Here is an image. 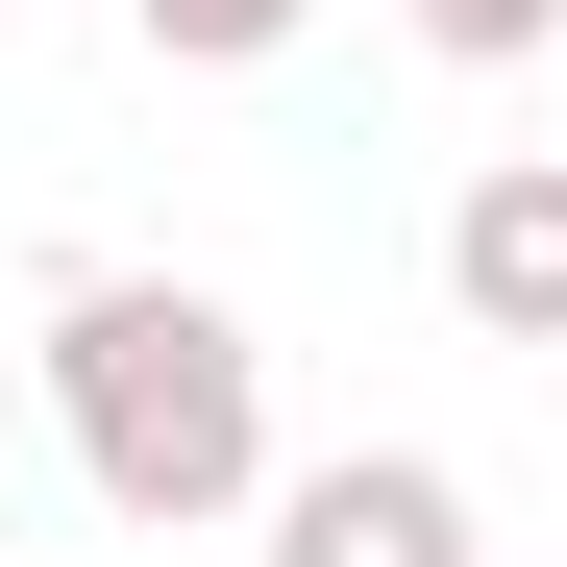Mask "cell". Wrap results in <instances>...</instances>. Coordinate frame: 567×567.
<instances>
[{"mask_svg": "<svg viewBox=\"0 0 567 567\" xmlns=\"http://www.w3.org/2000/svg\"><path fill=\"white\" fill-rule=\"evenodd\" d=\"M543 25H567V0H420V50H468V74H518Z\"/></svg>", "mask_w": 567, "mask_h": 567, "instance_id": "cell-5", "label": "cell"}, {"mask_svg": "<svg viewBox=\"0 0 567 567\" xmlns=\"http://www.w3.org/2000/svg\"><path fill=\"white\" fill-rule=\"evenodd\" d=\"M271 567H494V543L444 444H346V468H271Z\"/></svg>", "mask_w": 567, "mask_h": 567, "instance_id": "cell-2", "label": "cell"}, {"mask_svg": "<svg viewBox=\"0 0 567 567\" xmlns=\"http://www.w3.org/2000/svg\"><path fill=\"white\" fill-rule=\"evenodd\" d=\"M50 420L100 468V518H148V543L271 494V346L198 271H50Z\"/></svg>", "mask_w": 567, "mask_h": 567, "instance_id": "cell-1", "label": "cell"}, {"mask_svg": "<svg viewBox=\"0 0 567 567\" xmlns=\"http://www.w3.org/2000/svg\"><path fill=\"white\" fill-rule=\"evenodd\" d=\"M0 444H25V395H0Z\"/></svg>", "mask_w": 567, "mask_h": 567, "instance_id": "cell-6", "label": "cell"}, {"mask_svg": "<svg viewBox=\"0 0 567 567\" xmlns=\"http://www.w3.org/2000/svg\"><path fill=\"white\" fill-rule=\"evenodd\" d=\"M124 25H148L173 74H247V50H297V25H321V0H124Z\"/></svg>", "mask_w": 567, "mask_h": 567, "instance_id": "cell-4", "label": "cell"}, {"mask_svg": "<svg viewBox=\"0 0 567 567\" xmlns=\"http://www.w3.org/2000/svg\"><path fill=\"white\" fill-rule=\"evenodd\" d=\"M444 297H468V346H567V148H494L444 198Z\"/></svg>", "mask_w": 567, "mask_h": 567, "instance_id": "cell-3", "label": "cell"}]
</instances>
